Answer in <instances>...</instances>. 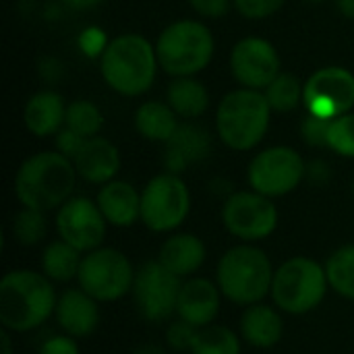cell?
Segmentation results:
<instances>
[{
	"instance_id": "obj_1",
	"label": "cell",
	"mask_w": 354,
	"mask_h": 354,
	"mask_svg": "<svg viewBox=\"0 0 354 354\" xmlns=\"http://www.w3.org/2000/svg\"><path fill=\"white\" fill-rule=\"evenodd\" d=\"M58 288L39 270L12 268L0 280V328L31 334L54 319Z\"/></svg>"
},
{
	"instance_id": "obj_2",
	"label": "cell",
	"mask_w": 354,
	"mask_h": 354,
	"mask_svg": "<svg viewBox=\"0 0 354 354\" xmlns=\"http://www.w3.org/2000/svg\"><path fill=\"white\" fill-rule=\"evenodd\" d=\"M276 266L266 249L251 243L228 247L216 263L214 280L226 303L245 309L270 301Z\"/></svg>"
},
{
	"instance_id": "obj_3",
	"label": "cell",
	"mask_w": 354,
	"mask_h": 354,
	"mask_svg": "<svg viewBox=\"0 0 354 354\" xmlns=\"http://www.w3.org/2000/svg\"><path fill=\"white\" fill-rule=\"evenodd\" d=\"M77 178L73 160L60 151H41L19 166L15 174V197L21 207L50 214L73 197Z\"/></svg>"
},
{
	"instance_id": "obj_4",
	"label": "cell",
	"mask_w": 354,
	"mask_h": 354,
	"mask_svg": "<svg viewBox=\"0 0 354 354\" xmlns=\"http://www.w3.org/2000/svg\"><path fill=\"white\" fill-rule=\"evenodd\" d=\"M332 292L324 261L292 255L276 266L270 301L286 317H305L317 311Z\"/></svg>"
},
{
	"instance_id": "obj_5",
	"label": "cell",
	"mask_w": 354,
	"mask_h": 354,
	"mask_svg": "<svg viewBox=\"0 0 354 354\" xmlns=\"http://www.w3.org/2000/svg\"><path fill=\"white\" fill-rule=\"evenodd\" d=\"M100 68L110 89L133 97L151 87L158 68V54L143 35L124 33L104 48Z\"/></svg>"
},
{
	"instance_id": "obj_6",
	"label": "cell",
	"mask_w": 354,
	"mask_h": 354,
	"mask_svg": "<svg viewBox=\"0 0 354 354\" xmlns=\"http://www.w3.org/2000/svg\"><path fill=\"white\" fill-rule=\"evenodd\" d=\"M270 114L272 108L266 93L243 87L222 97L216 112V129L224 145L234 151H249L266 137Z\"/></svg>"
},
{
	"instance_id": "obj_7",
	"label": "cell",
	"mask_w": 354,
	"mask_h": 354,
	"mask_svg": "<svg viewBox=\"0 0 354 354\" xmlns=\"http://www.w3.org/2000/svg\"><path fill=\"white\" fill-rule=\"evenodd\" d=\"M158 64L170 77H193L214 56V35L199 21H176L156 41Z\"/></svg>"
},
{
	"instance_id": "obj_8",
	"label": "cell",
	"mask_w": 354,
	"mask_h": 354,
	"mask_svg": "<svg viewBox=\"0 0 354 354\" xmlns=\"http://www.w3.org/2000/svg\"><path fill=\"white\" fill-rule=\"evenodd\" d=\"M135 276L137 266H133L131 257L124 251L102 245L83 255L75 284L102 305H112L131 297Z\"/></svg>"
},
{
	"instance_id": "obj_9",
	"label": "cell",
	"mask_w": 354,
	"mask_h": 354,
	"mask_svg": "<svg viewBox=\"0 0 354 354\" xmlns=\"http://www.w3.org/2000/svg\"><path fill=\"white\" fill-rule=\"evenodd\" d=\"M191 214V191L172 172L156 174L141 191V224L153 234H172Z\"/></svg>"
},
{
	"instance_id": "obj_10",
	"label": "cell",
	"mask_w": 354,
	"mask_h": 354,
	"mask_svg": "<svg viewBox=\"0 0 354 354\" xmlns=\"http://www.w3.org/2000/svg\"><path fill=\"white\" fill-rule=\"evenodd\" d=\"M220 220L224 230L236 243L259 245L278 230L280 212L274 199L253 189H247V191H232L224 199Z\"/></svg>"
},
{
	"instance_id": "obj_11",
	"label": "cell",
	"mask_w": 354,
	"mask_h": 354,
	"mask_svg": "<svg viewBox=\"0 0 354 354\" xmlns=\"http://www.w3.org/2000/svg\"><path fill=\"white\" fill-rule=\"evenodd\" d=\"M183 280L166 270L158 259L143 261L137 268L133 284V307L149 326H162L176 317V305Z\"/></svg>"
},
{
	"instance_id": "obj_12",
	"label": "cell",
	"mask_w": 354,
	"mask_h": 354,
	"mask_svg": "<svg viewBox=\"0 0 354 354\" xmlns=\"http://www.w3.org/2000/svg\"><path fill=\"white\" fill-rule=\"evenodd\" d=\"M305 178H307V164L303 156L286 145L259 151L247 168L249 189L270 199L290 195L292 191L299 189V185Z\"/></svg>"
},
{
	"instance_id": "obj_13",
	"label": "cell",
	"mask_w": 354,
	"mask_h": 354,
	"mask_svg": "<svg viewBox=\"0 0 354 354\" xmlns=\"http://www.w3.org/2000/svg\"><path fill=\"white\" fill-rule=\"evenodd\" d=\"M56 236L81 251L83 255L102 247L108 234V222L95 199L73 195L54 212Z\"/></svg>"
},
{
	"instance_id": "obj_14",
	"label": "cell",
	"mask_w": 354,
	"mask_h": 354,
	"mask_svg": "<svg viewBox=\"0 0 354 354\" xmlns=\"http://www.w3.org/2000/svg\"><path fill=\"white\" fill-rule=\"evenodd\" d=\"M303 104L309 114L334 120L354 106V75L342 66L315 71L303 87Z\"/></svg>"
},
{
	"instance_id": "obj_15",
	"label": "cell",
	"mask_w": 354,
	"mask_h": 354,
	"mask_svg": "<svg viewBox=\"0 0 354 354\" xmlns=\"http://www.w3.org/2000/svg\"><path fill=\"white\" fill-rule=\"evenodd\" d=\"M230 71L243 87L259 91L280 75V54L263 37H245L232 48Z\"/></svg>"
},
{
	"instance_id": "obj_16",
	"label": "cell",
	"mask_w": 354,
	"mask_h": 354,
	"mask_svg": "<svg viewBox=\"0 0 354 354\" xmlns=\"http://www.w3.org/2000/svg\"><path fill=\"white\" fill-rule=\"evenodd\" d=\"M58 332L77 340L91 338L102 324V303L87 295L81 286L71 284L58 290L54 319Z\"/></svg>"
},
{
	"instance_id": "obj_17",
	"label": "cell",
	"mask_w": 354,
	"mask_h": 354,
	"mask_svg": "<svg viewBox=\"0 0 354 354\" xmlns=\"http://www.w3.org/2000/svg\"><path fill=\"white\" fill-rule=\"evenodd\" d=\"M224 303L226 301L216 280L199 274L183 280L178 305H176V317L201 330L220 319Z\"/></svg>"
},
{
	"instance_id": "obj_18",
	"label": "cell",
	"mask_w": 354,
	"mask_h": 354,
	"mask_svg": "<svg viewBox=\"0 0 354 354\" xmlns=\"http://www.w3.org/2000/svg\"><path fill=\"white\" fill-rule=\"evenodd\" d=\"M236 330L245 346L253 351H272L284 340L286 315L272 301H261L241 309Z\"/></svg>"
},
{
	"instance_id": "obj_19",
	"label": "cell",
	"mask_w": 354,
	"mask_h": 354,
	"mask_svg": "<svg viewBox=\"0 0 354 354\" xmlns=\"http://www.w3.org/2000/svg\"><path fill=\"white\" fill-rule=\"evenodd\" d=\"M207 245L201 236H197L195 232L176 230L172 234H166L156 259L174 276L187 280L199 276V272L207 263Z\"/></svg>"
},
{
	"instance_id": "obj_20",
	"label": "cell",
	"mask_w": 354,
	"mask_h": 354,
	"mask_svg": "<svg viewBox=\"0 0 354 354\" xmlns=\"http://www.w3.org/2000/svg\"><path fill=\"white\" fill-rule=\"evenodd\" d=\"M77 176L89 185H106L116 178L120 170V153L116 145L104 137H89L79 153L73 158Z\"/></svg>"
},
{
	"instance_id": "obj_21",
	"label": "cell",
	"mask_w": 354,
	"mask_h": 354,
	"mask_svg": "<svg viewBox=\"0 0 354 354\" xmlns=\"http://www.w3.org/2000/svg\"><path fill=\"white\" fill-rule=\"evenodd\" d=\"M95 203L104 214L108 226L131 228L141 222V191L127 180H110L100 187Z\"/></svg>"
},
{
	"instance_id": "obj_22",
	"label": "cell",
	"mask_w": 354,
	"mask_h": 354,
	"mask_svg": "<svg viewBox=\"0 0 354 354\" xmlns=\"http://www.w3.org/2000/svg\"><path fill=\"white\" fill-rule=\"evenodd\" d=\"M209 153V135L203 127L185 122L178 124L176 133L166 143V172L180 174L191 164L201 162Z\"/></svg>"
},
{
	"instance_id": "obj_23",
	"label": "cell",
	"mask_w": 354,
	"mask_h": 354,
	"mask_svg": "<svg viewBox=\"0 0 354 354\" xmlns=\"http://www.w3.org/2000/svg\"><path fill=\"white\" fill-rule=\"evenodd\" d=\"M81 261H83V253L77 251L75 247H71L68 243H64L62 239H52L41 247L39 253V272L52 280L56 286H71L77 282L79 270H81Z\"/></svg>"
},
{
	"instance_id": "obj_24",
	"label": "cell",
	"mask_w": 354,
	"mask_h": 354,
	"mask_svg": "<svg viewBox=\"0 0 354 354\" xmlns=\"http://www.w3.org/2000/svg\"><path fill=\"white\" fill-rule=\"evenodd\" d=\"M66 106L62 97L54 91H39L29 97L25 104V127L35 137H48L52 133H58L64 124Z\"/></svg>"
},
{
	"instance_id": "obj_25",
	"label": "cell",
	"mask_w": 354,
	"mask_h": 354,
	"mask_svg": "<svg viewBox=\"0 0 354 354\" xmlns=\"http://www.w3.org/2000/svg\"><path fill=\"white\" fill-rule=\"evenodd\" d=\"M166 104L183 118H197L209 106V93L203 83L193 77H174L166 91Z\"/></svg>"
},
{
	"instance_id": "obj_26",
	"label": "cell",
	"mask_w": 354,
	"mask_h": 354,
	"mask_svg": "<svg viewBox=\"0 0 354 354\" xmlns=\"http://www.w3.org/2000/svg\"><path fill=\"white\" fill-rule=\"evenodd\" d=\"M135 127L143 139L168 143L178 129V120L176 112L168 104L143 102L135 112Z\"/></svg>"
},
{
	"instance_id": "obj_27",
	"label": "cell",
	"mask_w": 354,
	"mask_h": 354,
	"mask_svg": "<svg viewBox=\"0 0 354 354\" xmlns=\"http://www.w3.org/2000/svg\"><path fill=\"white\" fill-rule=\"evenodd\" d=\"M324 266L332 292L354 303V243H346L334 249L326 257Z\"/></svg>"
},
{
	"instance_id": "obj_28",
	"label": "cell",
	"mask_w": 354,
	"mask_h": 354,
	"mask_svg": "<svg viewBox=\"0 0 354 354\" xmlns=\"http://www.w3.org/2000/svg\"><path fill=\"white\" fill-rule=\"evenodd\" d=\"M245 342L239 330L226 324H212L197 330L191 354H243Z\"/></svg>"
},
{
	"instance_id": "obj_29",
	"label": "cell",
	"mask_w": 354,
	"mask_h": 354,
	"mask_svg": "<svg viewBox=\"0 0 354 354\" xmlns=\"http://www.w3.org/2000/svg\"><path fill=\"white\" fill-rule=\"evenodd\" d=\"M48 232H50V222H48V214L46 212L21 207L12 216L10 236L23 249L44 247L48 243Z\"/></svg>"
},
{
	"instance_id": "obj_30",
	"label": "cell",
	"mask_w": 354,
	"mask_h": 354,
	"mask_svg": "<svg viewBox=\"0 0 354 354\" xmlns=\"http://www.w3.org/2000/svg\"><path fill=\"white\" fill-rule=\"evenodd\" d=\"M303 87L301 81L290 73H280L268 87H266V100L272 110L276 112H290L303 102Z\"/></svg>"
},
{
	"instance_id": "obj_31",
	"label": "cell",
	"mask_w": 354,
	"mask_h": 354,
	"mask_svg": "<svg viewBox=\"0 0 354 354\" xmlns=\"http://www.w3.org/2000/svg\"><path fill=\"white\" fill-rule=\"evenodd\" d=\"M64 124H66V129L89 139V137L97 135V131L104 124V118H102V112L97 110L95 104L87 102V100H75L66 106Z\"/></svg>"
},
{
	"instance_id": "obj_32",
	"label": "cell",
	"mask_w": 354,
	"mask_h": 354,
	"mask_svg": "<svg viewBox=\"0 0 354 354\" xmlns=\"http://www.w3.org/2000/svg\"><path fill=\"white\" fill-rule=\"evenodd\" d=\"M328 147L342 156V158H354V114L346 112L330 122L328 131Z\"/></svg>"
},
{
	"instance_id": "obj_33",
	"label": "cell",
	"mask_w": 354,
	"mask_h": 354,
	"mask_svg": "<svg viewBox=\"0 0 354 354\" xmlns=\"http://www.w3.org/2000/svg\"><path fill=\"white\" fill-rule=\"evenodd\" d=\"M197 336V328L174 317L172 322H168L166 332H164V344L170 353L176 354H191L193 342Z\"/></svg>"
},
{
	"instance_id": "obj_34",
	"label": "cell",
	"mask_w": 354,
	"mask_h": 354,
	"mask_svg": "<svg viewBox=\"0 0 354 354\" xmlns=\"http://www.w3.org/2000/svg\"><path fill=\"white\" fill-rule=\"evenodd\" d=\"M286 0H234L236 10L253 21L268 19L284 6Z\"/></svg>"
},
{
	"instance_id": "obj_35",
	"label": "cell",
	"mask_w": 354,
	"mask_h": 354,
	"mask_svg": "<svg viewBox=\"0 0 354 354\" xmlns=\"http://www.w3.org/2000/svg\"><path fill=\"white\" fill-rule=\"evenodd\" d=\"M35 354H81V340L56 332L37 344Z\"/></svg>"
},
{
	"instance_id": "obj_36",
	"label": "cell",
	"mask_w": 354,
	"mask_h": 354,
	"mask_svg": "<svg viewBox=\"0 0 354 354\" xmlns=\"http://www.w3.org/2000/svg\"><path fill=\"white\" fill-rule=\"evenodd\" d=\"M330 122L326 118L313 116L309 114L303 120V137L311 147H328V131H330Z\"/></svg>"
},
{
	"instance_id": "obj_37",
	"label": "cell",
	"mask_w": 354,
	"mask_h": 354,
	"mask_svg": "<svg viewBox=\"0 0 354 354\" xmlns=\"http://www.w3.org/2000/svg\"><path fill=\"white\" fill-rule=\"evenodd\" d=\"M87 139L85 137H81L79 133H75V131H71V129H62V131H58V137H56V149L62 153V156H66L68 160H73L77 153H79V149L83 147V143H85Z\"/></svg>"
},
{
	"instance_id": "obj_38",
	"label": "cell",
	"mask_w": 354,
	"mask_h": 354,
	"mask_svg": "<svg viewBox=\"0 0 354 354\" xmlns=\"http://www.w3.org/2000/svg\"><path fill=\"white\" fill-rule=\"evenodd\" d=\"M232 2L234 0H189L193 10L207 19H220V17L228 15Z\"/></svg>"
},
{
	"instance_id": "obj_39",
	"label": "cell",
	"mask_w": 354,
	"mask_h": 354,
	"mask_svg": "<svg viewBox=\"0 0 354 354\" xmlns=\"http://www.w3.org/2000/svg\"><path fill=\"white\" fill-rule=\"evenodd\" d=\"M131 354H170V351L166 348V344L145 342V344H139Z\"/></svg>"
},
{
	"instance_id": "obj_40",
	"label": "cell",
	"mask_w": 354,
	"mask_h": 354,
	"mask_svg": "<svg viewBox=\"0 0 354 354\" xmlns=\"http://www.w3.org/2000/svg\"><path fill=\"white\" fill-rule=\"evenodd\" d=\"M15 334L0 328V354H15Z\"/></svg>"
},
{
	"instance_id": "obj_41",
	"label": "cell",
	"mask_w": 354,
	"mask_h": 354,
	"mask_svg": "<svg viewBox=\"0 0 354 354\" xmlns=\"http://www.w3.org/2000/svg\"><path fill=\"white\" fill-rule=\"evenodd\" d=\"M68 8H75V10H87V8H93L97 4H102L104 0H62Z\"/></svg>"
},
{
	"instance_id": "obj_42",
	"label": "cell",
	"mask_w": 354,
	"mask_h": 354,
	"mask_svg": "<svg viewBox=\"0 0 354 354\" xmlns=\"http://www.w3.org/2000/svg\"><path fill=\"white\" fill-rule=\"evenodd\" d=\"M338 2V8L344 17L354 19V0H336Z\"/></svg>"
},
{
	"instance_id": "obj_43",
	"label": "cell",
	"mask_w": 354,
	"mask_h": 354,
	"mask_svg": "<svg viewBox=\"0 0 354 354\" xmlns=\"http://www.w3.org/2000/svg\"><path fill=\"white\" fill-rule=\"evenodd\" d=\"M307 2H326V0H307Z\"/></svg>"
},
{
	"instance_id": "obj_44",
	"label": "cell",
	"mask_w": 354,
	"mask_h": 354,
	"mask_svg": "<svg viewBox=\"0 0 354 354\" xmlns=\"http://www.w3.org/2000/svg\"><path fill=\"white\" fill-rule=\"evenodd\" d=\"M353 191H354V187H353Z\"/></svg>"
}]
</instances>
